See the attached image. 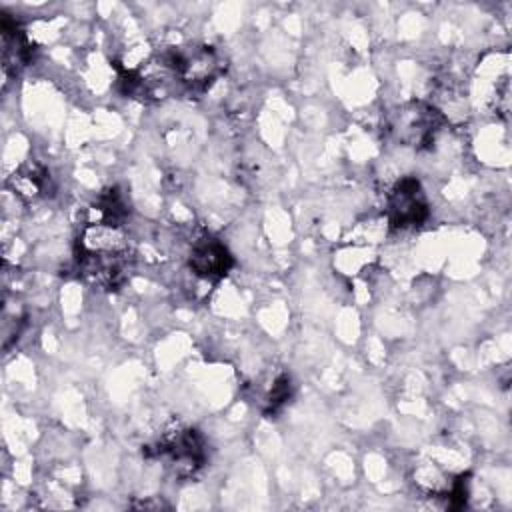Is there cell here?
<instances>
[{
  "label": "cell",
  "instance_id": "cell-7",
  "mask_svg": "<svg viewBox=\"0 0 512 512\" xmlns=\"http://www.w3.org/2000/svg\"><path fill=\"white\" fill-rule=\"evenodd\" d=\"M34 58V46L10 16L2 14V64L6 74H18Z\"/></svg>",
  "mask_w": 512,
  "mask_h": 512
},
{
  "label": "cell",
  "instance_id": "cell-3",
  "mask_svg": "<svg viewBox=\"0 0 512 512\" xmlns=\"http://www.w3.org/2000/svg\"><path fill=\"white\" fill-rule=\"evenodd\" d=\"M146 454L164 460L178 476H192L206 464V442L200 430L176 424L148 446Z\"/></svg>",
  "mask_w": 512,
  "mask_h": 512
},
{
  "label": "cell",
  "instance_id": "cell-1",
  "mask_svg": "<svg viewBox=\"0 0 512 512\" xmlns=\"http://www.w3.org/2000/svg\"><path fill=\"white\" fill-rule=\"evenodd\" d=\"M160 60L162 66L192 94L206 92L226 70L224 58L206 44L172 46Z\"/></svg>",
  "mask_w": 512,
  "mask_h": 512
},
{
  "label": "cell",
  "instance_id": "cell-4",
  "mask_svg": "<svg viewBox=\"0 0 512 512\" xmlns=\"http://www.w3.org/2000/svg\"><path fill=\"white\" fill-rule=\"evenodd\" d=\"M430 216L426 192L416 176H402L394 182L386 198V218L390 228L406 230L424 224Z\"/></svg>",
  "mask_w": 512,
  "mask_h": 512
},
{
  "label": "cell",
  "instance_id": "cell-5",
  "mask_svg": "<svg viewBox=\"0 0 512 512\" xmlns=\"http://www.w3.org/2000/svg\"><path fill=\"white\" fill-rule=\"evenodd\" d=\"M76 266L84 280L102 288L118 290L132 270V252H92L76 246Z\"/></svg>",
  "mask_w": 512,
  "mask_h": 512
},
{
  "label": "cell",
  "instance_id": "cell-8",
  "mask_svg": "<svg viewBox=\"0 0 512 512\" xmlns=\"http://www.w3.org/2000/svg\"><path fill=\"white\" fill-rule=\"evenodd\" d=\"M14 186H16L18 194L28 196V198L48 196L54 190L50 172L42 164L24 166L18 174H14Z\"/></svg>",
  "mask_w": 512,
  "mask_h": 512
},
{
  "label": "cell",
  "instance_id": "cell-2",
  "mask_svg": "<svg viewBox=\"0 0 512 512\" xmlns=\"http://www.w3.org/2000/svg\"><path fill=\"white\" fill-rule=\"evenodd\" d=\"M444 124L446 118L440 108L424 100H412L390 112L386 130L402 146L430 150Z\"/></svg>",
  "mask_w": 512,
  "mask_h": 512
},
{
  "label": "cell",
  "instance_id": "cell-11",
  "mask_svg": "<svg viewBox=\"0 0 512 512\" xmlns=\"http://www.w3.org/2000/svg\"><path fill=\"white\" fill-rule=\"evenodd\" d=\"M468 494H470V480H468V474H460L456 480L450 482L448 490L442 492V496L446 498V506L452 508V510L464 508V506H466V500H468Z\"/></svg>",
  "mask_w": 512,
  "mask_h": 512
},
{
  "label": "cell",
  "instance_id": "cell-6",
  "mask_svg": "<svg viewBox=\"0 0 512 512\" xmlns=\"http://www.w3.org/2000/svg\"><path fill=\"white\" fill-rule=\"evenodd\" d=\"M188 264L198 278L216 282L230 272V268L234 266V258L218 238L202 236L192 244Z\"/></svg>",
  "mask_w": 512,
  "mask_h": 512
},
{
  "label": "cell",
  "instance_id": "cell-10",
  "mask_svg": "<svg viewBox=\"0 0 512 512\" xmlns=\"http://www.w3.org/2000/svg\"><path fill=\"white\" fill-rule=\"evenodd\" d=\"M292 398V380L288 374H278L264 400V414H276Z\"/></svg>",
  "mask_w": 512,
  "mask_h": 512
},
{
  "label": "cell",
  "instance_id": "cell-9",
  "mask_svg": "<svg viewBox=\"0 0 512 512\" xmlns=\"http://www.w3.org/2000/svg\"><path fill=\"white\" fill-rule=\"evenodd\" d=\"M128 216V204L118 188L104 190L94 204V220L90 222H106L122 226V220Z\"/></svg>",
  "mask_w": 512,
  "mask_h": 512
}]
</instances>
